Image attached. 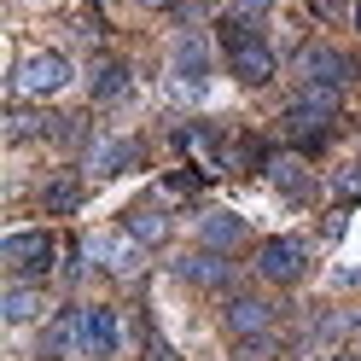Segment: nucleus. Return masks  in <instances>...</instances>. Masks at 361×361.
Listing matches in <instances>:
<instances>
[{
  "mask_svg": "<svg viewBox=\"0 0 361 361\" xmlns=\"http://www.w3.org/2000/svg\"><path fill=\"white\" fill-rule=\"evenodd\" d=\"M338 105H344V87H314V82H303V94H291L286 117H280L286 140L303 146V152L326 146V140H332V123H338Z\"/></svg>",
  "mask_w": 361,
  "mask_h": 361,
  "instance_id": "f257e3e1",
  "label": "nucleus"
},
{
  "mask_svg": "<svg viewBox=\"0 0 361 361\" xmlns=\"http://www.w3.org/2000/svg\"><path fill=\"white\" fill-rule=\"evenodd\" d=\"M71 59L64 53H30L24 64L12 71V94L18 99H30V105H47V99H59L64 87H71Z\"/></svg>",
  "mask_w": 361,
  "mask_h": 361,
  "instance_id": "f03ea898",
  "label": "nucleus"
},
{
  "mask_svg": "<svg viewBox=\"0 0 361 361\" xmlns=\"http://www.w3.org/2000/svg\"><path fill=\"white\" fill-rule=\"evenodd\" d=\"M221 35H228V71H233L245 87H268V82H274V47H268L257 30L228 24Z\"/></svg>",
  "mask_w": 361,
  "mask_h": 361,
  "instance_id": "7ed1b4c3",
  "label": "nucleus"
},
{
  "mask_svg": "<svg viewBox=\"0 0 361 361\" xmlns=\"http://www.w3.org/2000/svg\"><path fill=\"white\" fill-rule=\"evenodd\" d=\"M53 251H59V245H53L47 228H24V233H12L6 245H0V262H6V274L18 286H24V280H41L53 268Z\"/></svg>",
  "mask_w": 361,
  "mask_h": 361,
  "instance_id": "20e7f679",
  "label": "nucleus"
},
{
  "mask_svg": "<svg viewBox=\"0 0 361 361\" xmlns=\"http://www.w3.org/2000/svg\"><path fill=\"white\" fill-rule=\"evenodd\" d=\"M257 274L268 286H298L309 274V251L298 239H268V245H257Z\"/></svg>",
  "mask_w": 361,
  "mask_h": 361,
  "instance_id": "39448f33",
  "label": "nucleus"
},
{
  "mask_svg": "<svg viewBox=\"0 0 361 361\" xmlns=\"http://www.w3.org/2000/svg\"><path fill=\"white\" fill-rule=\"evenodd\" d=\"M274 321H280L274 303H262V298H233V303H228V332L245 338L251 350H268V344H274Z\"/></svg>",
  "mask_w": 361,
  "mask_h": 361,
  "instance_id": "423d86ee",
  "label": "nucleus"
},
{
  "mask_svg": "<svg viewBox=\"0 0 361 361\" xmlns=\"http://www.w3.org/2000/svg\"><path fill=\"white\" fill-rule=\"evenodd\" d=\"M298 76L314 82V87H344L355 76V64L338 53V47H326V41H309V47L298 53Z\"/></svg>",
  "mask_w": 361,
  "mask_h": 361,
  "instance_id": "0eeeda50",
  "label": "nucleus"
},
{
  "mask_svg": "<svg viewBox=\"0 0 361 361\" xmlns=\"http://www.w3.org/2000/svg\"><path fill=\"white\" fill-rule=\"evenodd\" d=\"M134 164H140V146L128 134H94V146H87V180H111Z\"/></svg>",
  "mask_w": 361,
  "mask_h": 361,
  "instance_id": "6e6552de",
  "label": "nucleus"
},
{
  "mask_svg": "<svg viewBox=\"0 0 361 361\" xmlns=\"http://www.w3.org/2000/svg\"><path fill=\"white\" fill-rule=\"evenodd\" d=\"M76 344L87 355H117L123 344V326H117V309H76Z\"/></svg>",
  "mask_w": 361,
  "mask_h": 361,
  "instance_id": "1a4fd4ad",
  "label": "nucleus"
},
{
  "mask_svg": "<svg viewBox=\"0 0 361 361\" xmlns=\"http://www.w3.org/2000/svg\"><path fill=\"white\" fill-rule=\"evenodd\" d=\"M41 134H47V140H64V134H71V123L64 117H53V111H35V105H6V140H41Z\"/></svg>",
  "mask_w": 361,
  "mask_h": 361,
  "instance_id": "9d476101",
  "label": "nucleus"
},
{
  "mask_svg": "<svg viewBox=\"0 0 361 361\" xmlns=\"http://www.w3.org/2000/svg\"><path fill=\"white\" fill-rule=\"evenodd\" d=\"M245 239H251V228H245V216H233V210H210L198 221V245H204V251L233 257V251H245Z\"/></svg>",
  "mask_w": 361,
  "mask_h": 361,
  "instance_id": "9b49d317",
  "label": "nucleus"
},
{
  "mask_svg": "<svg viewBox=\"0 0 361 361\" xmlns=\"http://www.w3.org/2000/svg\"><path fill=\"white\" fill-rule=\"evenodd\" d=\"M262 175L274 180V187H280V192L291 198V204H303V198L314 192V187H309L314 175H309V164H303L298 152H274V157H268V169H262Z\"/></svg>",
  "mask_w": 361,
  "mask_h": 361,
  "instance_id": "f8f14e48",
  "label": "nucleus"
},
{
  "mask_svg": "<svg viewBox=\"0 0 361 361\" xmlns=\"http://www.w3.org/2000/svg\"><path fill=\"white\" fill-rule=\"evenodd\" d=\"M35 198H41V210H47V216H71V210H82L87 180H82V175H47Z\"/></svg>",
  "mask_w": 361,
  "mask_h": 361,
  "instance_id": "ddd939ff",
  "label": "nucleus"
},
{
  "mask_svg": "<svg viewBox=\"0 0 361 361\" xmlns=\"http://www.w3.org/2000/svg\"><path fill=\"white\" fill-rule=\"evenodd\" d=\"M175 274L192 280V286H228V280H233V262L221 257V251H192V257L175 262Z\"/></svg>",
  "mask_w": 361,
  "mask_h": 361,
  "instance_id": "4468645a",
  "label": "nucleus"
},
{
  "mask_svg": "<svg viewBox=\"0 0 361 361\" xmlns=\"http://www.w3.org/2000/svg\"><path fill=\"white\" fill-rule=\"evenodd\" d=\"M128 64L123 59H105L99 71H94V87H87V94H94V105H123L128 99Z\"/></svg>",
  "mask_w": 361,
  "mask_h": 361,
  "instance_id": "2eb2a0df",
  "label": "nucleus"
},
{
  "mask_svg": "<svg viewBox=\"0 0 361 361\" xmlns=\"http://www.w3.org/2000/svg\"><path fill=\"white\" fill-rule=\"evenodd\" d=\"M35 314H47V291H35V286H12L6 298H0V321L24 326V321H35Z\"/></svg>",
  "mask_w": 361,
  "mask_h": 361,
  "instance_id": "dca6fc26",
  "label": "nucleus"
},
{
  "mask_svg": "<svg viewBox=\"0 0 361 361\" xmlns=\"http://www.w3.org/2000/svg\"><path fill=\"white\" fill-rule=\"evenodd\" d=\"M204 71H210V47H204V35H180V41H175V76L204 82Z\"/></svg>",
  "mask_w": 361,
  "mask_h": 361,
  "instance_id": "f3484780",
  "label": "nucleus"
},
{
  "mask_svg": "<svg viewBox=\"0 0 361 361\" xmlns=\"http://www.w3.org/2000/svg\"><path fill=\"white\" fill-rule=\"evenodd\" d=\"M221 164L228 169H268V152L251 140V134H239V140H221Z\"/></svg>",
  "mask_w": 361,
  "mask_h": 361,
  "instance_id": "a211bd4d",
  "label": "nucleus"
},
{
  "mask_svg": "<svg viewBox=\"0 0 361 361\" xmlns=\"http://www.w3.org/2000/svg\"><path fill=\"white\" fill-rule=\"evenodd\" d=\"M128 239L134 245H164L169 239V221L157 210H128Z\"/></svg>",
  "mask_w": 361,
  "mask_h": 361,
  "instance_id": "6ab92c4d",
  "label": "nucleus"
},
{
  "mask_svg": "<svg viewBox=\"0 0 361 361\" xmlns=\"http://www.w3.org/2000/svg\"><path fill=\"white\" fill-rule=\"evenodd\" d=\"M76 344V309H64L59 321L47 326V338H41V355H59V350H71Z\"/></svg>",
  "mask_w": 361,
  "mask_h": 361,
  "instance_id": "aec40b11",
  "label": "nucleus"
},
{
  "mask_svg": "<svg viewBox=\"0 0 361 361\" xmlns=\"http://www.w3.org/2000/svg\"><path fill=\"white\" fill-rule=\"evenodd\" d=\"M87 257L105 262V268H117V274H134V251H128V245H117V239H99Z\"/></svg>",
  "mask_w": 361,
  "mask_h": 361,
  "instance_id": "412c9836",
  "label": "nucleus"
},
{
  "mask_svg": "<svg viewBox=\"0 0 361 361\" xmlns=\"http://www.w3.org/2000/svg\"><path fill=\"white\" fill-rule=\"evenodd\" d=\"M198 187H204V175H198V169H175V175H164V198H192Z\"/></svg>",
  "mask_w": 361,
  "mask_h": 361,
  "instance_id": "4be33fe9",
  "label": "nucleus"
},
{
  "mask_svg": "<svg viewBox=\"0 0 361 361\" xmlns=\"http://www.w3.org/2000/svg\"><path fill=\"white\" fill-rule=\"evenodd\" d=\"M268 18V0H233V12H228V24H239V30H257Z\"/></svg>",
  "mask_w": 361,
  "mask_h": 361,
  "instance_id": "5701e85b",
  "label": "nucleus"
},
{
  "mask_svg": "<svg viewBox=\"0 0 361 361\" xmlns=\"http://www.w3.org/2000/svg\"><path fill=\"white\" fill-rule=\"evenodd\" d=\"M338 198H344V204H355V198H361V169H344V180H338Z\"/></svg>",
  "mask_w": 361,
  "mask_h": 361,
  "instance_id": "b1692460",
  "label": "nucleus"
},
{
  "mask_svg": "<svg viewBox=\"0 0 361 361\" xmlns=\"http://www.w3.org/2000/svg\"><path fill=\"white\" fill-rule=\"evenodd\" d=\"M314 12H326V18H338V12H344V0H314Z\"/></svg>",
  "mask_w": 361,
  "mask_h": 361,
  "instance_id": "393cba45",
  "label": "nucleus"
},
{
  "mask_svg": "<svg viewBox=\"0 0 361 361\" xmlns=\"http://www.w3.org/2000/svg\"><path fill=\"white\" fill-rule=\"evenodd\" d=\"M146 6H175V0H146Z\"/></svg>",
  "mask_w": 361,
  "mask_h": 361,
  "instance_id": "a878e982",
  "label": "nucleus"
},
{
  "mask_svg": "<svg viewBox=\"0 0 361 361\" xmlns=\"http://www.w3.org/2000/svg\"><path fill=\"white\" fill-rule=\"evenodd\" d=\"M355 30H361V0H355Z\"/></svg>",
  "mask_w": 361,
  "mask_h": 361,
  "instance_id": "bb28decb",
  "label": "nucleus"
},
{
  "mask_svg": "<svg viewBox=\"0 0 361 361\" xmlns=\"http://www.w3.org/2000/svg\"><path fill=\"white\" fill-rule=\"evenodd\" d=\"M332 361H355V355H332Z\"/></svg>",
  "mask_w": 361,
  "mask_h": 361,
  "instance_id": "cd10ccee",
  "label": "nucleus"
}]
</instances>
